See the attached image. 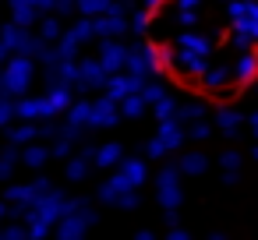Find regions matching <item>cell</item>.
Masks as SVG:
<instances>
[{"instance_id": "6da1fadb", "label": "cell", "mask_w": 258, "mask_h": 240, "mask_svg": "<svg viewBox=\"0 0 258 240\" xmlns=\"http://www.w3.org/2000/svg\"><path fill=\"white\" fill-rule=\"evenodd\" d=\"M254 71H258V50H244V53L233 60V78L247 82V78H254Z\"/></svg>"}, {"instance_id": "7a4b0ae2", "label": "cell", "mask_w": 258, "mask_h": 240, "mask_svg": "<svg viewBox=\"0 0 258 240\" xmlns=\"http://www.w3.org/2000/svg\"><path fill=\"white\" fill-rule=\"evenodd\" d=\"M202 163H205L202 155H191V159H187V170H191V173H198V170H202Z\"/></svg>"}, {"instance_id": "3957f363", "label": "cell", "mask_w": 258, "mask_h": 240, "mask_svg": "<svg viewBox=\"0 0 258 240\" xmlns=\"http://www.w3.org/2000/svg\"><path fill=\"white\" fill-rule=\"evenodd\" d=\"M173 240H187V236H177V233H173Z\"/></svg>"}, {"instance_id": "277c9868", "label": "cell", "mask_w": 258, "mask_h": 240, "mask_svg": "<svg viewBox=\"0 0 258 240\" xmlns=\"http://www.w3.org/2000/svg\"><path fill=\"white\" fill-rule=\"evenodd\" d=\"M254 131H258V117H254Z\"/></svg>"}]
</instances>
